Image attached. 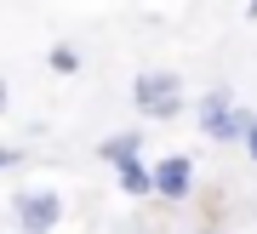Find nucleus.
<instances>
[{"label": "nucleus", "mask_w": 257, "mask_h": 234, "mask_svg": "<svg viewBox=\"0 0 257 234\" xmlns=\"http://www.w3.org/2000/svg\"><path fill=\"white\" fill-rule=\"evenodd\" d=\"M132 103H138L149 120H166V114L183 108V80L166 74V69H149V74H138V86H132Z\"/></svg>", "instance_id": "nucleus-1"}, {"label": "nucleus", "mask_w": 257, "mask_h": 234, "mask_svg": "<svg viewBox=\"0 0 257 234\" xmlns=\"http://www.w3.org/2000/svg\"><path fill=\"white\" fill-rule=\"evenodd\" d=\"M246 126H251V114H234L229 91H206L200 97V132L211 143H234V137H246Z\"/></svg>", "instance_id": "nucleus-2"}, {"label": "nucleus", "mask_w": 257, "mask_h": 234, "mask_svg": "<svg viewBox=\"0 0 257 234\" xmlns=\"http://www.w3.org/2000/svg\"><path fill=\"white\" fill-rule=\"evenodd\" d=\"M18 217H23V234H46V228H57V217H63V200H57L52 189L23 194L18 200Z\"/></svg>", "instance_id": "nucleus-3"}, {"label": "nucleus", "mask_w": 257, "mask_h": 234, "mask_svg": "<svg viewBox=\"0 0 257 234\" xmlns=\"http://www.w3.org/2000/svg\"><path fill=\"white\" fill-rule=\"evenodd\" d=\"M189 177H194V166L183 160V154H172V160H160V166H155V194L183 200V194H189Z\"/></svg>", "instance_id": "nucleus-4"}, {"label": "nucleus", "mask_w": 257, "mask_h": 234, "mask_svg": "<svg viewBox=\"0 0 257 234\" xmlns=\"http://www.w3.org/2000/svg\"><path fill=\"white\" fill-rule=\"evenodd\" d=\"M114 171H120V189L126 194H155V171H149L143 160H120Z\"/></svg>", "instance_id": "nucleus-5"}, {"label": "nucleus", "mask_w": 257, "mask_h": 234, "mask_svg": "<svg viewBox=\"0 0 257 234\" xmlns=\"http://www.w3.org/2000/svg\"><path fill=\"white\" fill-rule=\"evenodd\" d=\"M138 149H143V137L138 132H120V137H109V143H103V160H138Z\"/></svg>", "instance_id": "nucleus-6"}, {"label": "nucleus", "mask_w": 257, "mask_h": 234, "mask_svg": "<svg viewBox=\"0 0 257 234\" xmlns=\"http://www.w3.org/2000/svg\"><path fill=\"white\" fill-rule=\"evenodd\" d=\"M52 69L57 74H74V69H80V52H74V46H57V52H52Z\"/></svg>", "instance_id": "nucleus-7"}, {"label": "nucleus", "mask_w": 257, "mask_h": 234, "mask_svg": "<svg viewBox=\"0 0 257 234\" xmlns=\"http://www.w3.org/2000/svg\"><path fill=\"white\" fill-rule=\"evenodd\" d=\"M246 149H251V160H257V120L246 126Z\"/></svg>", "instance_id": "nucleus-8"}, {"label": "nucleus", "mask_w": 257, "mask_h": 234, "mask_svg": "<svg viewBox=\"0 0 257 234\" xmlns=\"http://www.w3.org/2000/svg\"><path fill=\"white\" fill-rule=\"evenodd\" d=\"M12 160H18V149H0V166H12Z\"/></svg>", "instance_id": "nucleus-9"}, {"label": "nucleus", "mask_w": 257, "mask_h": 234, "mask_svg": "<svg viewBox=\"0 0 257 234\" xmlns=\"http://www.w3.org/2000/svg\"><path fill=\"white\" fill-rule=\"evenodd\" d=\"M246 18H257V0H246Z\"/></svg>", "instance_id": "nucleus-10"}, {"label": "nucleus", "mask_w": 257, "mask_h": 234, "mask_svg": "<svg viewBox=\"0 0 257 234\" xmlns=\"http://www.w3.org/2000/svg\"><path fill=\"white\" fill-rule=\"evenodd\" d=\"M0 108H6V80H0Z\"/></svg>", "instance_id": "nucleus-11"}]
</instances>
